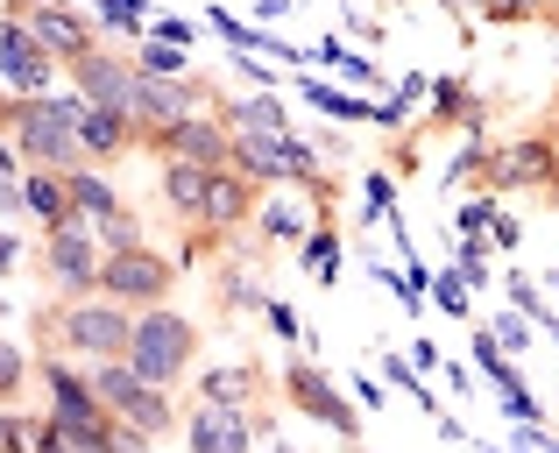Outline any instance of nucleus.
Masks as SVG:
<instances>
[{
  "label": "nucleus",
  "mask_w": 559,
  "mask_h": 453,
  "mask_svg": "<svg viewBox=\"0 0 559 453\" xmlns=\"http://www.w3.org/2000/svg\"><path fill=\"white\" fill-rule=\"evenodd\" d=\"M0 135L22 150L28 170H93L85 156V99L79 93H43V99H8Z\"/></svg>",
  "instance_id": "f257e3e1"
},
{
  "label": "nucleus",
  "mask_w": 559,
  "mask_h": 453,
  "mask_svg": "<svg viewBox=\"0 0 559 453\" xmlns=\"http://www.w3.org/2000/svg\"><path fill=\"white\" fill-rule=\"evenodd\" d=\"M43 341L71 361H128L135 312L114 298H64L57 312H43Z\"/></svg>",
  "instance_id": "f03ea898"
},
{
  "label": "nucleus",
  "mask_w": 559,
  "mask_h": 453,
  "mask_svg": "<svg viewBox=\"0 0 559 453\" xmlns=\"http://www.w3.org/2000/svg\"><path fill=\"white\" fill-rule=\"evenodd\" d=\"M93 390H99V404H107L114 412V426L128 432V440H170V432H178V404H170V390L164 383H142L135 369H128V361H93Z\"/></svg>",
  "instance_id": "7ed1b4c3"
},
{
  "label": "nucleus",
  "mask_w": 559,
  "mask_h": 453,
  "mask_svg": "<svg viewBox=\"0 0 559 453\" xmlns=\"http://www.w3.org/2000/svg\"><path fill=\"white\" fill-rule=\"evenodd\" d=\"M191 361H199V326H191L185 312H170V305H156V312H135L128 369H135L142 383H164V390H178L185 375H191Z\"/></svg>",
  "instance_id": "20e7f679"
},
{
  "label": "nucleus",
  "mask_w": 559,
  "mask_h": 453,
  "mask_svg": "<svg viewBox=\"0 0 559 453\" xmlns=\"http://www.w3.org/2000/svg\"><path fill=\"white\" fill-rule=\"evenodd\" d=\"M43 284L50 290H64V298H93L99 290V276H107V241H99V227L93 220H79V227H43Z\"/></svg>",
  "instance_id": "39448f33"
},
{
  "label": "nucleus",
  "mask_w": 559,
  "mask_h": 453,
  "mask_svg": "<svg viewBox=\"0 0 559 453\" xmlns=\"http://www.w3.org/2000/svg\"><path fill=\"white\" fill-rule=\"evenodd\" d=\"M284 397L298 404V412L312 418V426H326L333 440L361 446V418H369V412H361L355 390H341L326 369H319V361H305V355H298V361H284Z\"/></svg>",
  "instance_id": "423d86ee"
},
{
  "label": "nucleus",
  "mask_w": 559,
  "mask_h": 453,
  "mask_svg": "<svg viewBox=\"0 0 559 453\" xmlns=\"http://www.w3.org/2000/svg\"><path fill=\"white\" fill-rule=\"evenodd\" d=\"M170 290H178V262L156 248H121V255H107V276H99V298L128 305V312H156V305H170Z\"/></svg>",
  "instance_id": "0eeeda50"
},
{
  "label": "nucleus",
  "mask_w": 559,
  "mask_h": 453,
  "mask_svg": "<svg viewBox=\"0 0 559 453\" xmlns=\"http://www.w3.org/2000/svg\"><path fill=\"white\" fill-rule=\"evenodd\" d=\"M559 184V150L552 135H518V142H496L489 164H481V192H552Z\"/></svg>",
  "instance_id": "6e6552de"
},
{
  "label": "nucleus",
  "mask_w": 559,
  "mask_h": 453,
  "mask_svg": "<svg viewBox=\"0 0 559 453\" xmlns=\"http://www.w3.org/2000/svg\"><path fill=\"white\" fill-rule=\"evenodd\" d=\"M8 14L36 28V43H43V50H50L64 71L79 64V57H93V50H99V28L85 22L79 8H64V0H8Z\"/></svg>",
  "instance_id": "1a4fd4ad"
},
{
  "label": "nucleus",
  "mask_w": 559,
  "mask_h": 453,
  "mask_svg": "<svg viewBox=\"0 0 559 453\" xmlns=\"http://www.w3.org/2000/svg\"><path fill=\"white\" fill-rule=\"evenodd\" d=\"M71 93L135 121V107H142V64H135V57H114V50H93V57L71 64Z\"/></svg>",
  "instance_id": "9d476101"
},
{
  "label": "nucleus",
  "mask_w": 559,
  "mask_h": 453,
  "mask_svg": "<svg viewBox=\"0 0 559 453\" xmlns=\"http://www.w3.org/2000/svg\"><path fill=\"white\" fill-rule=\"evenodd\" d=\"M0 85H8V99H43V93H57V57L43 50L36 28L14 22V14H8V28H0Z\"/></svg>",
  "instance_id": "9b49d317"
},
{
  "label": "nucleus",
  "mask_w": 559,
  "mask_h": 453,
  "mask_svg": "<svg viewBox=\"0 0 559 453\" xmlns=\"http://www.w3.org/2000/svg\"><path fill=\"white\" fill-rule=\"evenodd\" d=\"M150 150L164 156V164H213V170H227L234 164V121L227 114H191V121L150 135Z\"/></svg>",
  "instance_id": "f8f14e48"
},
{
  "label": "nucleus",
  "mask_w": 559,
  "mask_h": 453,
  "mask_svg": "<svg viewBox=\"0 0 559 453\" xmlns=\"http://www.w3.org/2000/svg\"><path fill=\"white\" fill-rule=\"evenodd\" d=\"M185 440L191 453H255V418L241 412V404H191L185 418Z\"/></svg>",
  "instance_id": "ddd939ff"
},
{
  "label": "nucleus",
  "mask_w": 559,
  "mask_h": 453,
  "mask_svg": "<svg viewBox=\"0 0 559 453\" xmlns=\"http://www.w3.org/2000/svg\"><path fill=\"white\" fill-rule=\"evenodd\" d=\"M255 178H241V170H213V192H205V220L199 227H248L255 220Z\"/></svg>",
  "instance_id": "4468645a"
},
{
  "label": "nucleus",
  "mask_w": 559,
  "mask_h": 453,
  "mask_svg": "<svg viewBox=\"0 0 559 453\" xmlns=\"http://www.w3.org/2000/svg\"><path fill=\"white\" fill-rule=\"evenodd\" d=\"M22 206L36 213L43 227H79V206H71V178H64V170H28V178H22Z\"/></svg>",
  "instance_id": "2eb2a0df"
},
{
  "label": "nucleus",
  "mask_w": 559,
  "mask_h": 453,
  "mask_svg": "<svg viewBox=\"0 0 559 453\" xmlns=\"http://www.w3.org/2000/svg\"><path fill=\"white\" fill-rule=\"evenodd\" d=\"M128 150H142V128L128 121V114H107V107L85 99V156H93V164H114V156H128Z\"/></svg>",
  "instance_id": "dca6fc26"
},
{
  "label": "nucleus",
  "mask_w": 559,
  "mask_h": 453,
  "mask_svg": "<svg viewBox=\"0 0 559 453\" xmlns=\"http://www.w3.org/2000/svg\"><path fill=\"white\" fill-rule=\"evenodd\" d=\"M234 170L255 184H284L298 178V164H290V142H270V135H234Z\"/></svg>",
  "instance_id": "f3484780"
},
{
  "label": "nucleus",
  "mask_w": 559,
  "mask_h": 453,
  "mask_svg": "<svg viewBox=\"0 0 559 453\" xmlns=\"http://www.w3.org/2000/svg\"><path fill=\"white\" fill-rule=\"evenodd\" d=\"M432 121H439V128H467V135H481V121H489V99H475L461 79H439V85H432Z\"/></svg>",
  "instance_id": "a211bd4d"
},
{
  "label": "nucleus",
  "mask_w": 559,
  "mask_h": 453,
  "mask_svg": "<svg viewBox=\"0 0 559 453\" xmlns=\"http://www.w3.org/2000/svg\"><path fill=\"white\" fill-rule=\"evenodd\" d=\"M219 114L234 121V135H270V142H290V114H284V99H227Z\"/></svg>",
  "instance_id": "6ab92c4d"
},
{
  "label": "nucleus",
  "mask_w": 559,
  "mask_h": 453,
  "mask_svg": "<svg viewBox=\"0 0 559 453\" xmlns=\"http://www.w3.org/2000/svg\"><path fill=\"white\" fill-rule=\"evenodd\" d=\"M205 192H213V164H164V199L185 220H205Z\"/></svg>",
  "instance_id": "aec40b11"
},
{
  "label": "nucleus",
  "mask_w": 559,
  "mask_h": 453,
  "mask_svg": "<svg viewBox=\"0 0 559 453\" xmlns=\"http://www.w3.org/2000/svg\"><path fill=\"white\" fill-rule=\"evenodd\" d=\"M262 390V369L255 361H227V369H213V375H199V397L205 404H241L248 412V397Z\"/></svg>",
  "instance_id": "412c9836"
},
{
  "label": "nucleus",
  "mask_w": 559,
  "mask_h": 453,
  "mask_svg": "<svg viewBox=\"0 0 559 453\" xmlns=\"http://www.w3.org/2000/svg\"><path fill=\"white\" fill-rule=\"evenodd\" d=\"M71 178V206H79V220H121V192H114L99 170H64Z\"/></svg>",
  "instance_id": "4be33fe9"
},
{
  "label": "nucleus",
  "mask_w": 559,
  "mask_h": 453,
  "mask_svg": "<svg viewBox=\"0 0 559 453\" xmlns=\"http://www.w3.org/2000/svg\"><path fill=\"white\" fill-rule=\"evenodd\" d=\"M475 369L489 375V383L503 390V397H524V375L510 369V355H503V347H496V333H475Z\"/></svg>",
  "instance_id": "5701e85b"
},
{
  "label": "nucleus",
  "mask_w": 559,
  "mask_h": 453,
  "mask_svg": "<svg viewBox=\"0 0 559 453\" xmlns=\"http://www.w3.org/2000/svg\"><path fill=\"white\" fill-rule=\"evenodd\" d=\"M135 64H142V79H191V71H185V50H178V43H142V57H135Z\"/></svg>",
  "instance_id": "b1692460"
},
{
  "label": "nucleus",
  "mask_w": 559,
  "mask_h": 453,
  "mask_svg": "<svg viewBox=\"0 0 559 453\" xmlns=\"http://www.w3.org/2000/svg\"><path fill=\"white\" fill-rule=\"evenodd\" d=\"M376 369H382V375H390V383H396V390H404V397H418V404H425V412H432V418H439V404H432V397H425V383H418V361H404V355H390V347H382V355H376Z\"/></svg>",
  "instance_id": "393cba45"
},
{
  "label": "nucleus",
  "mask_w": 559,
  "mask_h": 453,
  "mask_svg": "<svg viewBox=\"0 0 559 453\" xmlns=\"http://www.w3.org/2000/svg\"><path fill=\"white\" fill-rule=\"evenodd\" d=\"M298 262H305V270H326V262H341V234H333V220L312 227V234L298 241Z\"/></svg>",
  "instance_id": "a878e982"
},
{
  "label": "nucleus",
  "mask_w": 559,
  "mask_h": 453,
  "mask_svg": "<svg viewBox=\"0 0 559 453\" xmlns=\"http://www.w3.org/2000/svg\"><path fill=\"white\" fill-rule=\"evenodd\" d=\"M481 22H546V0H489Z\"/></svg>",
  "instance_id": "bb28decb"
},
{
  "label": "nucleus",
  "mask_w": 559,
  "mask_h": 453,
  "mask_svg": "<svg viewBox=\"0 0 559 453\" xmlns=\"http://www.w3.org/2000/svg\"><path fill=\"white\" fill-rule=\"evenodd\" d=\"M432 305H447L453 319L467 312V270H461V262H453V270H447V276H439V284H432Z\"/></svg>",
  "instance_id": "cd10ccee"
},
{
  "label": "nucleus",
  "mask_w": 559,
  "mask_h": 453,
  "mask_svg": "<svg viewBox=\"0 0 559 453\" xmlns=\"http://www.w3.org/2000/svg\"><path fill=\"white\" fill-rule=\"evenodd\" d=\"M496 206H503V199H496V192L467 199V206H461V234H489V227H496Z\"/></svg>",
  "instance_id": "c85d7f7f"
},
{
  "label": "nucleus",
  "mask_w": 559,
  "mask_h": 453,
  "mask_svg": "<svg viewBox=\"0 0 559 453\" xmlns=\"http://www.w3.org/2000/svg\"><path fill=\"white\" fill-rule=\"evenodd\" d=\"M461 270H467V284L489 276V234H461Z\"/></svg>",
  "instance_id": "c756f323"
},
{
  "label": "nucleus",
  "mask_w": 559,
  "mask_h": 453,
  "mask_svg": "<svg viewBox=\"0 0 559 453\" xmlns=\"http://www.w3.org/2000/svg\"><path fill=\"white\" fill-rule=\"evenodd\" d=\"M22 375H28V355H22V341H8V355H0V397H22Z\"/></svg>",
  "instance_id": "7c9ffc66"
},
{
  "label": "nucleus",
  "mask_w": 559,
  "mask_h": 453,
  "mask_svg": "<svg viewBox=\"0 0 559 453\" xmlns=\"http://www.w3.org/2000/svg\"><path fill=\"white\" fill-rule=\"evenodd\" d=\"M99 227V241H107V255H121V248H142L135 241V220H128V213H121V220H93Z\"/></svg>",
  "instance_id": "2f4dec72"
},
{
  "label": "nucleus",
  "mask_w": 559,
  "mask_h": 453,
  "mask_svg": "<svg viewBox=\"0 0 559 453\" xmlns=\"http://www.w3.org/2000/svg\"><path fill=\"white\" fill-rule=\"evenodd\" d=\"M262 319H270V333H276V341H305V326H298V312H290V305H262Z\"/></svg>",
  "instance_id": "473e14b6"
},
{
  "label": "nucleus",
  "mask_w": 559,
  "mask_h": 453,
  "mask_svg": "<svg viewBox=\"0 0 559 453\" xmlns=\"http://www.w3.org/2000/svg\"><path fill=\"white\" fill-rule=\"evenodd\" d=\"M496 341H503V355H524V347H532V326H524V312H510L503 326H496Z\"/></svg>",
  "instance_id": "72a5a7b5"
},
{
  "label": "nucleus",
  "mask_w": 559,
  "mask_h": 453,
  "mask_svg": "<svg viewBox=\"0 0 559 453\" xmlns=\"http://www.w3.org/2000/svg\"><path fill=\"white\" fill-rule=\"evenodd\" d=\"M262 234H270V241H276V234H284V241H298V234H305V227H298V220H290V213H284V206H262Z\"/></svg>",
  "instance_id": "f704fd0d"
},
{
  "label": "nucleus",
  "mask_w": 559,
  "mask_h": 453,
  "mask_svg": "<svg viewBox=\"0 0 559 453\" xmlns=\"http://www.w3.org/2000/svg\"><path fill=\"white\" fill-rule=\"evenodd\" d=\"M369 213H396V192H390L382 170H369Z\"/></svg>",
  "instance_id": "c9c22d12"
},
{
  "label": "nucleus",
  "mask_w": 559,
  "mask_h": 453,
  "mask_svg": "<svg viewBox=\"0 0 559 453\" xmlns=\"http://www.w3.org/2000/svg\"><path fill=\"white\" fill-rule=\"evenodd\" d=\"M156 43H178V50H185V43H191V22H178V14H164V22H156Z\"/></svg>",
  "instance_id": "e433bc0d"
},
{
  "label": "nucleus",
  "mask_w": 559,
  "mask_h": 453,
  "mask_svg": "<svg viewBox=\"0 0 559 453\" xmlns=\"http://www.w3.org/2000/svg\"><path fill=\"white\" fill-rule=\"evenodd\" d=\"M22 255H28V241H22V234H14V227H8V241H0V262H8V276H14V270H22Z\"/></svg>",
  "instance_id": "4c0bfd02"
},
{
  "label": "nucleus",
  "mask_w": 559,
  "mask_h": 453,
  "mask_svg": "<svg viewBox=\"0 0 559 453\" xmlns=\"http://www.w3.org/2000/svg\"><path fill=\"white\" fill-rule=\"evenodd\" d=\"M347 390H355V404H361V412H376V404H382V390H376V375H355V383H347Z\"/></svg>",
  "instance_id": "58836bf2"
},
{
  "label": "nucleus",
  "mask_w": 559,
  "mask_h": 453,
  "mask_svg": "<svg viewBox=\"0 0 559 453\" xmlns=\"http://www.w3.org/2000/svg\"><path fill=\"white\" fill-rule=\"evenodd\" d=\"M518 234H524L518 220H496V227H489V248H518Z\"/></svg>",
  "instance_id": "ea45409f"
},
{
  "label": "nucleus",
  "mask_w": 559,
  "mask_h": 453,
  "mask_svg": "<svg viewBox=\"0 0 559 453\" xmlns=\"http://www.w3.org/2000/svg\"><path fill=\"white\" fill-rule=\"evenodd\" d=\"M447 8H453V14H481V8H489V0H447Z\"/></svg>",
  "instance_id": "a19ab883"
},
{
  "label": "nucleus",
  "mask_w": 559,
  "mask_h": 453,
  "mask_svg": "<svg viewBox=\"0 0 559 453\" xmlns=\"http://www.w3.org/2000/svg\"><path fill=\"white\" fill-rule=\"evenodd\" d=\"M546 135H552V150H559V128H546ZM546 199H552V206H559V184H552V192H546Z\"/></svg>",
  "instance_id": "79ce46f5"
},
{
  "label": "nucleus",
  "mask_w": 559,
  "mask_h": 453,
  "mask_svg": "<svg viewBox=\"0 0 559 453\" xmlns=\"http://www.w3.org/2000/svg\"><path fill=\"white\" fill-rule=\"evenodd\" d=\"M270 453H298V446H284V440H276V446H270Z\"/></svg>",
  "instance_id": "37998d69"
},
{
  "label": "nucleus",
  "mask_w": 559,
  "mask_h": 453,
  "mask_svg": "<svg viewBox=\"0 0 559 453\" xmlns=\"http://www.w3.org/2000/svg\"><path fill=\"white\" fill-rule=\"evenodd\" d=\"M390 8H404V0H390Z\"/></svg>",
  "instance_id": "c03bdc74"
},
{
  "label": "nucleus",
  "mask_w": 559,
  "mask_h": 453,
  "mask_svg": "<svg viewBox=\"0 0 559 453\" xmlns=\"http://www.w3.org/2000/svg\"><path fill=\"white\" fill-rule=\"evenodd\" d=\"M552 284H559V270H552Z\"/></svg>",
  "instance_id": "a18cd8bd"
},
{
  "label": "nucleus",
  "mask_w": 559,
  "mask_h": 453,
  "mask_svg": "<svg viewBox=\"0 0 559 453\" xmlns=\"http://www.w3.org/2000/svg\"><path fill=\"white\" fill-rule=\"evenodd\" d=\"M355 453H369V446H355Z\"/></svg>",
  "instance_id": "49530a36"
}]
</instances>
